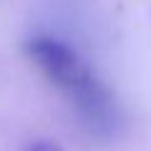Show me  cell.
Returning <instances> with one entry per match:
<instances>
[{"instance_id": "1", "label": "cell", "mask_w": 151, "mask_h": 151, "mask_svg": "<svg viewBox=\"0 0 151 151\" xmlns=\"http://www.w3.org/2000/svg\"><path fill=\"white\" fill-rule=\"evenodd\" d=\"M65 93L73 98V106L78 108V113L83 116V121H86L96 134H106L108 136L121 124V113H119V106L113 101L111 91L93 76V70H88L81 81Z\"/></svg>"}, {"instance_id": "2", "label": "cell", "mask_w": 151, "mask_h": 151, "mask_svg": "<svg viewBox=\"0 0 151 151\" xmlns=\"http://www.w3.org/2000/svg\"><path fill=\"white\" fill-rule=\"evenodd\" d=\"M28 55L35 60V65L48 76L50 81L63 91H70L76 83L88 73V68L81 63L78 53L70 45L60 43L55 38H33L28 43Z\"/></svg>"}, {"instance_id": "3", "label": "cell", "mask_w": 151, "mask_h": 151, "mask_svg": "<svg viewBox=\"0 0 151 151\" xmlns=\"http://www.w3.org/2000/svg\"><path fill=\"white\" fill-rule=\"evenodd\" d=\"M28 151H60V149L55 144H50V141H38V144H33Z\"/></svg>"}]
</instances>
